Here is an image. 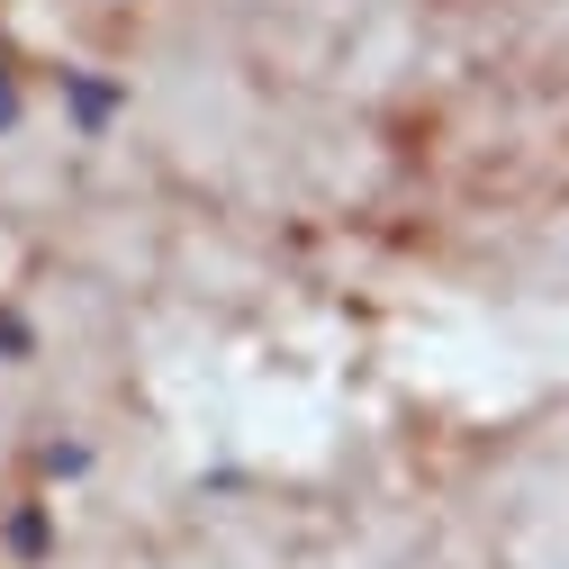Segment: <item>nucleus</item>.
I'll list each match as a JSON object with an SVG mask.
<instances>
[{
    "label": "nucleus",
    "mask_w": 569,
    "mask_h": 569,
    "mask_svg": "<svg viewBox=\"0 0 569 569\" xmlns=\"http://www.w3.org/2000/svg\"><path fill=\"white\" fill-rule=\"evenodd\" d=\"M19 435H28V398H19V371L0 362V470L19 461Z\"/></svg>",
    "instance_id": "nucleus-1"
}]
</instances>
